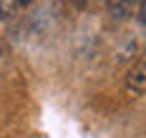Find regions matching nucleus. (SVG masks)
<instances>
[{
	"label": "nucleus",
	"mask_w": 146,
	"mask_h": 138,
	"mask_svg": "<svg viewBox=\"0 0 146 138\" xmlns=\"http://www.w3.org/2000/svg\"><path fill=\"white\" fill-rule=\"evenodd\" d=\"M126 93L129 95H144L146 93V60H139L133 63L131 68H129V73H126Z\"/></svg>",
	"instance_id": "f257e3e1"
},
{
	"label": "nucleus",
	"mask_w": 146,
	"mask_h": 138,
	"mask_svg": "<svg viewBox=\"0 0 146 138\" xmlns=\"http://www.w3.org/2000/svg\"><path fill=\"white\" fill-rule=\"evenodd\" d=\"M18 10V0H0V18H13Z\"/></svg>",
	"instance_id": "f03ea898"
},
{
	"label": "nucleus",
	"mask_w": 146,
	"mask_h": 138,
	"mask_svg": "<svg viewBox=\"0 0 146 138\" xmlns=\"http://www.w3.org/2000/svg\"><path fill=\"white\" fill-rule=\"evenodd\" d=\"M139 20L146 25V0H141V3H139Z\"/></svg>",
	"instance_id": "7ed1b4c3"
},
{
	"label": "nucleus",
	"mask_w": 146,
	"mask_h": 138,
	"mask_svg": "<svg viewBox=\"0 0 146 138\" xmlns=\"http://www.w3.org/2000/svg\"><path fill=\"white\" fill-rule=\"evenodd\" d=\"M33 0H18V5H30Z\"/></svg>",
	"instance_id": "20e7f679"
},
{
	"label": "nucleus",
	"mask_w": 146,
	"mask_h": 138,
	"mask_svg": "<svg viewBox=\"0 0 146 138\" xmlns=\"http://www.w3.org/2000/svg\"><path fill=\"white\" fill-rule=\"evenodd\" d=\"M3 55H5V50H3V45H0V60H3Z\"/></svg>",
	"instance_id": "39448f33"
},
{
	"label": "nucleus",
	"mask_w": 146,
	"mask_h": 138,
	"mask_svg": "<svg viewBox=\"0 0 146 138\" xmlns=\"http://www.w3.org/2000/svg\"><path fill=\"white\" fill-rule=\"evenodd\" d=\"M76 3H81V5H83V3H88V0H76Z\"/></svg>",
	"instance_id": "423d86ee"
},
{
	"label": "nucleus",
	"mask_w": 146,
	"mask_h": 138,
	"mask_svg": "<svg viewBox=\"0 0 146 138\" xmlns=\"http://www.w3.org/2000/svg\"><path fill=\"white\" fill-rule=\"evenodd\" d=\"M144 60H146V50H144Z\"/></svg>",
	"instance_id": "0eeeda50"
},
{
	"label": "nucleus",
	"mask_w": 146,
	"mask_h": 138,
	"mask_svg": "<svg viewBox=\"0 0 146 138\" xmlns=\"http://www.w3.org/2000/svg\"><path fill=\"white\" fill-rule=\"evenodd\" d=\"M106 3H111V0H106Z\"/></svg>",
	"instance_id": "6e6552de"
}]
</instances>
